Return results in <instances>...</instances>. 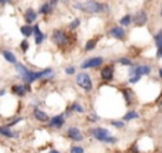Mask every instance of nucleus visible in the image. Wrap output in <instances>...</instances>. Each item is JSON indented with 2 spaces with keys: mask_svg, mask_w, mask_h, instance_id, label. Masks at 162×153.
<instances>
[{
  "mask_svg": "<svg viewBox=\"0 0 162 153\" xmlns=\"http://www.w3.org/2000/svg\"><path fill=\"white\" fill-rule=\"evenodd\" d=\"M92 136L98 139L100 142H107V143H115V139L110 136V132L104 128H97L92 131Z\"/></svg>",
  "mask_w": 162,
  "mask_h": 153,
  "instance_id": "obj_1",
  "label": "nucleus"
},
{
  "mask_svg": "<svg viewBox=\"0 0 162 153\" xmlns=\"http://www.w3.org/2000/svg\"><path fill=\"white\" fill-rule=\"evenodd\" d=\"M108 9L107 4L98 3V2H94V0H90V2H86L83 4V10L90 13H98V12H105Z\"/></svg>",
  "mask_w": 162,
  "mask_h": 153,
  "instance_id": "obj_2",
  "label": "nucleus"
},
{
  "mask_svg": "<svg viewBox=\"0 0 162 153\" xmlns=\"http://www.w3.org/2000/svg\"><path fill=\"white\" fill-rule=\"evenodd\" d=\"M76 80H77V84L83 89H86V91H91L92 89V82L88 74H78L76 76Z\"/></svg>",
  "mask_w": 162,
  "mask_h": 153,
  "instance_id": "obj_3",
  "label": "nucleus"
},
{
  "mask_svg": "<svg viewBox=\"0 0 162 153\" xmlns=\"http://www.w3.org/2000/svg\"><path fill=\"white\" fill-rule=\"evenodd\" d=\"M51 38H53V41H54L57 46H65L67 41H68L67 34H65L63 30H55L54 33H53Z\"/></svg>",
  "mask_w": 162,
  "mask_h": 153,
  "instance_id": "obj_4",
  "label": "nucleus"
},
{
  "mask_svg": "<svg viewBox=\"0 0 162 153\" xmlns=\"http://www.w3.org/2000/svg\"><path fill=\"white\" fill-rule=\"evenodd\" d=\"M101 64H102V58H101V57H94V58H90V60H87V61H84L81 67H83L84 70H86V68H95V67H100Z\"/></svg>",
  "mask_w": 162,
  "mask_h": 153,
  "instance_id": "obj_5",
  "label": "nucleus"
},
{
  "mask_svg": "<svg viewBox=\"0 0 162 153\" xmlns=\"http://www.w3.org/2000/svg\"><path fill=\"white\" fill-rule=\"evenodd\" d=\"M132 20H134V23L137 26H144L145 23L148 22V14L144 12V10H141V12H138L137 14L134 16V18H132Z\"/></svg>",
  "mask_w": 162,
  "mask_h": 153,
  "instance_id": "obj_6",
  "label": "nucleus"
},
{
  "mask_svg": "<svg viewBox=\"0 0 162 153\" xmlns=\"http://www.w3.org/2000/svg\"><path fill=\"white\" fill-rule=\"evenodd\" d=\"M101 78L104 81H110L114 78V67L112 65H107L101 70Z\"/></svg>",
  "mask_w": 162,
  "mask_h": 153,
  "instance_id": "obj_7",
  "label": "nucleus"
},
{
  "mask_svg": "<svg viewBox=\"0 0 162 153\" xmlns=\"http://www.w3.org/2000/svg\"><path fill=\"white\" fill-rule=\"evenodd\" d=\"M110 36L115 37V38H118V40H121V38H124L125 37V30H124L123 27H112L110 28Z\"/></svg>",
  "mask_w": 162,
  "mask_h": 153,
  "instance_id": "obj_8",
  "label": "nucleus"
},
{
  "mask_svg": "<svg viewBox=\"0 0 162 153\" xmlns=\"http://www.w3.org/2000/svg\"><path fill=\"white\" fill-rule=\"evenodd\" d=\"M67 135H68V138H71L73 141H83V135H81V132H80V129H77V128H70L68 129V132H67Z\"/></svg>",
  "mask_w": 162,
  "mask_h": 153,
  "instance_id": "obj_9",
  "label": "nucleus"
},
{
  "mask_svg": "<svg viewBox=\"0 0 162 153\" xmlns=\"http://www.w3.org/2000/svg\"><path fill=\"white\" fill-rule=\"evenodd\" d=\"M34 118H36L37 121H40V122H46V121L49 119L47 113L43 112L41 109H34Z\"/></svg>",
  "mask_w": 162,
  "mask_h": 153,
  "instance_id": "obj_10",
  "label": "nucleus"
},
{
  "mask_svg": "<svg viewBox=\"0 0 162 153\" xmlns=\"http://www.w3.org/2000/svg\"><path fill=\"white\" fill-rule=\"evenodd\" d=\"M37 18V13L34 12V10H31V9H29L27 12H26V14H24V20L26 22L30 24V23H33L34 20Z\"/></svg>",
  "mask_w": 162,
  "mask_h": 153,
  "instance_id": "obj_11",
  "label": "nucleus"
},
{
  "mask_svg": "<svg viewBox=\"0 0 162 153\" xmlns=\"http://www.w3.org/2000/svg\"><path fill=\"white\" fill-rule=\"evenodd\" d=\"M63 123H64V118H63V115H58V116L53 118L51 122H50V125L54 126V128H61Z\"/></svg>",
  "mask_w": 162,
  "mask_h": 153,
  "instance_id": "obj_12",
  "label": "nucleus"
},
{
  "mask_svg": "<svg viewBox=\"0 0 162 153\" xmlns=\"http://www.w3.org/2000/svg\"><path fill=\"white\" fill-rule=\"evenodd\" d=\"M0 133L3 136H7V138H13L14 136V133L10 131L9 126H0Z\"/></svg>",
  "mask_w": 162,
  "mask_h": 153,
  "instance_id": "obj_13",
  "label": "nucleus"
},
{
  "mask_svg": "<svg viewBox=\"0 0 162 153\" xmlns=\"http://www.w3.org/2000/svg\"><path fill=\"white\" fill-rule=\"evenodd\" d=\"M20 30H22V33H23V36H26V37H29V36H31V34L34 33V27H31V26H23L22 28H20Z\"/></svg>",
  "mask_w": 162,
  "mask_h": 153,
  "instance_id": "obj_14",
  "label": "nucleus"
},
{
  "mask_svg": "<svg viewBox=\"0 0 162 153\" xmlns=\"http://www.w3.org/2000/svg\"><path fill=\"white\" fill-rule=\"evenodd\" d=\"M155 46L158 50H162V30H159L155 36Z\"/></svg>",
  "mask_w": 162,
  "mask_h": 153,
  "instance_id": "obj_15",
  "label": "nucleus"
},
{
  "mask_svg": "<svg viewBox=\"0 0 162 153\" xmlns=\"http://www.w3.org/2000/svg\"><path fill=\"white\" fill-rule=\"evenodd\" d=\"M3 57L7 60L9 62H12V64H16V57H14V54L13 52H10V51H3Z\"/></svg>",
  "mask_w": 162,
  "mask_h": 153,
  "instance_id": "obj_16",
  "label": "nucleus"
},
{
  "mask_svg": "<svg viewBox=\"0 0 162 153\" xmlns=\"http://www.w3.org/2000/svg\"><path fill=\"white\" fill-rule=\"evenodd\" d=\"M26 91H27L26 86H22V85H14V86H13V92L17 94V95H24Z\"/></svg>",
  "mask_w": 162,
  "mask_h": 153,
  "instance_id": "obj_17",
  "label": "nucleus"
},
{
  "mask_svg": "<svg viewBox=\"0 0 162 153\" xmlns=\"http://www.w3.org/2000/svg\"><path fill=\"white\" fill-rule=\"evenodd\" d=\"M16 68H17V71L20 72V75H22L23 78H24V76L29 74V70H27V68H26L23 64H17V65H16Z\"/></svg>",
  "mask_w": 162,
  "mask_h": 153,
  "instance_id": "obj_18",
  "label": "nucleus"
},
{
  "mask_svg": "<svg viewBox=\"0 0 162 153\" xmlns=\"http://www.w3.org/2000/svg\"><path fill=\"white\" fill-rule=\"evenodd\" d=\"M123 94L125 95V99H127V104H131L132 102V98H134V96H132V92L129 91V89H127V88H124L123 89Z\"/></svg>",
  "mask_w": 162,
  "mask_h": 153,
  "instance_id": "obj_19",
  "label": "nucleus"
},
{
  "mask_svg": "<svg viewBox=\"0 0 162 153\" xmlns=\"http://www.w3.org/2000/svg\"><path fill=\"white\" fill-rule=\"evenodd\" d=\"M50 12H51V3H46L40 7V13L41 14H49Z\"/></svg>",
  "mask_w": 162,
  "mask_h": 153,
  "instance_id": "obj_20",
  "label": "nucleus"
},
{
  "mask_svg": "<svg viewBox=\"0 0 162 153\" xmlns=\"http://www.w3.org/2000/svg\"><path fill=\"white\" fill-rule=\"evenodd\" d=\"M131 22H132V17L129 14H127V16H124L121 20H119V23H121V26H129L131 24Z\"/></svg>",
  "mask_w": 162,
  "mask_h": 153,
  "instance_id": "obj_21",
  "label": "nucleus"
},
{
  "mask_svg": "<svg viewBox=\"0 0 162 153\" xmlns=\"http://www.w3.org/2000/svg\"><path fill=\"white\" fill-rule=\"evenodd\" d=\"M137 118H138V113L135 112V111H129L125 116H124V121H131V119H137Z\"/></svg>",
  "mask_w": 162,
  "mask_h": 153,
  "instance_id": "obj_22",
  "label": "nucleus"
},
{
  "mask_svg": "<svg viewBox=\"0 0 162 153\" xmlns=\"http://www.w3.org/2000/svg\"><path fill=\"white\" fill-rule=\"evenodd\" d=\"M141 74H134V75H131V78H129V82L131 84H135V82H138V81L141 80Z\"/></svg>",
  "mask_w": 162,
  "mask_h": 153,
  "instance_id": "obj_23",
  "label": "nucleus"
},
{
  "mask_svg": "<svg viewBox=\"0 0 162 153\" xmlns=\"http://www.w3.org/2000/svg\"><path fill=\"white\" fill-rule=\"evenodd\" d=\"M95 43H97V40H90L88 43L86 44V50L87 51H90V50H92L95 47Z\"/></svg>",
  "mask_w": 162,
  "mask_h": 153,
  "instance_id": "obj_24",
  "label": "nucleus"
},
{
  "mask_svg": "<svg viewBox=\"0 0 162 153\" xmlns=\"http://www.w3.org/2000/svg\"><path fill=\"white\" fill-rule=\"evenodd\" d=\"M73 111H76V112H80V113L84 112V111H83V106H81L80 104H74V105H73Z\"/></svg>",
  "mask_w": 162,
  "mask_h": 153,
  "instance_id": "obj_25",
  "label": "nucleus"
},
{
  "mask_svg": "<svg viewBox=\"0 0 162 153\" xmlns=\"http://www.w3.org/2000/svg\"><path fill=\"white\" fill-rule=\"evenodd\" d=\"M71 153H84V150H83V147L74 146V147H71Z\"/></svg>",
  "mask_w": 162,
  "mask_h": 153,
  "instance_id": "obj_26",
  "label": "nucleus"
},
{
  "mask_svg": "<svg viewBox=\"0 0 162 153\" xmlns=\"http://www.w3.org/2000/svg\"><path fill=\"white\" fill-rule=\"evenodd\" d=\"M119 62H121V64H123V65H132L131 60H129V58H125V57L119 60Z\"/></svg>",
  "mask_w": 162,
  "mask_h": 153,
  "instance_id": "obj_27",
  "label": "nucleus"
},
{
  "mask_svg": "<svg viewBox=\"0 0 162 153\" xmlns=\"http://www.w3.org/2000/svg\"><path fill=\"white\" fill-rule=\"evenodd\" d=\"M78 26H80V18H76V20H74V22L70 24V28H71V30H74V28L78 27Z\"/></svg>",
  "mask_w": 162,
  "mask_h": 153,
  "instance_id": "obj_28",
  "label": "nucleus"
},
{
  "mask_svg": "<svg viewBox=\"0 0 162 153\" xmlns=\"http://www.w3.org/2000/svg\"><path fill=\"white\" fill-rule=\"evenodd\" d=\"M111 123H112L114 126H117V128H124V125H125V123L121 122V121H114V122H111Z\"/></svg>",
  "mask_w": 162,
  "mask_h": 153,
  "instance_id": "obj_29",
  "label": "nucleus"
},
{
  "mask_svg": "<svg viewBox=\"0 0 162 153\" xmlns=\"http://www.w3.org/2000/svg\"><path fill=\"white\" fill-rule=\"evenodd\" d=\"M27 47H29V41H27V40L22 41V48H23V51H26V50H27Z\"/></svg>",
  "mask_w": 162,
  "mask_h": 153,
  "instance_id": "obj_30",
  "label": "nucleus"
},
{
  "mask_svg": "<svg viewBox=\"0 0 162 153\" xmlns=\"http://www.w3.org/2000/svg\"><path fill=\"white\" fill-rule=\"evenodd\" d=\"M65 72H67V74H74V68L73 67H68L67 70H65Z\"/></svg>",
  "mask_w": 162,
  "mask_h": 153,
  "instance_id": "obj_31",
  "label": "nucleus"
},
{
  "mask_svg": "<svg viewBox=\"0 0 162 153\" xmlns=\"http://www.w3.org/2000/svg\"><path fill=\"white\" fill-rule=\"evenodd\" d=\"M57 2H58V0H51V6H53V4H55Z\"/></svg>",
  "mask_w": 162,
  "mask_h": 153,
  "instance_id": "obj_32",
  "label": "nucleus"
},
{
  "mask_svg": "<svg viewBox=\"0 0 162 153\" xmlns=\"http://www.w3.org/2000/svg\"><path fill=\"white\" fill-rule=\"evenodd\" d=\"M6 2H10V0H0V3H6Z\"/></svg>",
  "mask_w": 162,
  "mask_h": 153,
  "instance_id": "obj_33",
  "label": "nucleus"
},
{
  "mask_svg": "<svg viewBox=\"0 0 162 153\" xmlns=\"http://www.w3.org/2000/svg\"><path fill=\"white\" fill-rule=\"evenodd\" d=\"M159 76H161V78H162V68H161V70H159Z\"/></svg>",
  "mask_w": 162,
  "mask_h": 153,
  "instance_id": "obj_34",
  "label": "nucleus"
},
{
  "mask_svg": "<svg viewBox=\"0 0 162 153\" xmlns=\"http://www.w3.org/2000/svg\"><path fill=\"white\" fill-rule=\"evenodd\" d=\"M50 153H60V152H57V150H51Z\"/></svg>",
  "mask_w": 162,
  "mask_h": 153,
  "instance_id": "obj_35",
  "label": "nucleus"
},
{
  "mask_svg": "<svg viewBox=\"0 0 162 153\" xmlns=\"http://www.w3.org/2000/svg\"><path fill=\"white\" fill-rule=\"evenodd\" d=\"M161 14H162V10H161Z\"/></svg>",
  "mask_w": 162,
  "mask_h": 153,
  "instance_id": "obj_36",
  "label": "nucleus"
}]
</instances>
